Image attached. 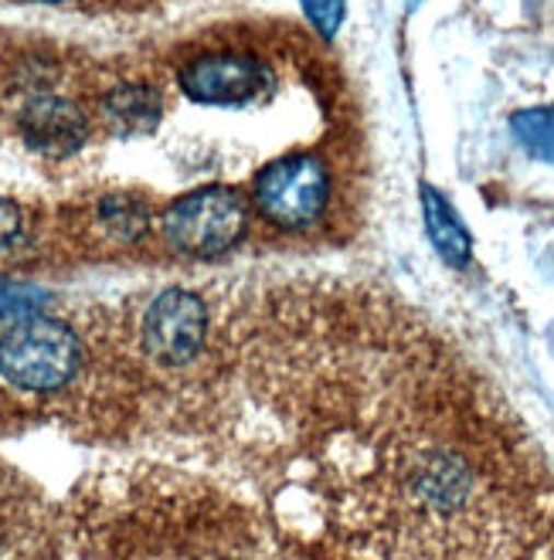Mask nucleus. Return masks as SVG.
<instances>
[{"label": "nucleus", "instance_id": "f257e3e1", "mask_svg": "<svg viewBox=\"0 0 554 560\" xmlns=\"http://www.w3.org/2000/svg\"><path fill=\"white\" fill-rule=\"evenodd\" d=\"M85 371V343L55 316H24L0 334V387L27 401H51L72 390Z\"/></svg>", "mask_w": 554, "mask_h": 560}, {"label": "nucleus", "instance_id": "f03ea898", "mask_svg": "<svg viewBox=\"0 0 554 560\" xmlns=\"http://www.w3.org/2000/svg\"><path fill=\"white\" fill-rule=\"evenodd\" d=\"M337 197L334 163L316 150H292L269 160L252 180V205L269 228L300 235L327 221Z\"/></svg>", "mask_w": 554, "mask_h": 560}, {"label": "nucleus", "instance_id": "7ed1b4c3", "mask_svg": "<svg viewBox=\"0 0 554 560\" xmlns=\"http://www.w3.org/2000/svg\"><path fill=\"white\" fill-rule=\"evenodd\" d=\"M249 232V205L232 187H198L177 197L160 214V235L187 258H218L232 252Z\"/></svg>", "mask_w": 554, "mask_h": 560}, {"label": "nucleus", "instance_id": "20e7f679", "mask_svg": "<svg viewBox=\"0 0 554 560\" xmlns=\"http://www.w3.org/2000/svg\"><path fill=\"white\" fill-rule=\"evenodd\" d=\"M208 306L191 289H164L147 303L140 316V353L157 371H184L198 364L208 347Z\"/></svg>", "mask_w": 554, "mask_h": 560}, {"label": "nucleus", "instance_id": "39448f33", "mask_svg": "<svg viewBox=\"0 0 554 560\" xmlns=\"http://www.w3.org/2000/svg\"><path fill=\"white\" fill-rule=\"evenodd\" d=\"M276 69L252 48H208L177 69V89L191 103L249 106L276 92Z\"/></svg>", "mask_w": 554, "mask_h": 560}, {"label": "nucleus", "instance_id": "423d86ee", "mask_svg": "<svg viewBox=\"0 0 554 560\" xmlns=\"http://www.w3.org/2000/svg\"><path fill=\"white\" fill-rule=\"evenodd\" d=\"M18 133L24 147L42 156H72L89 143V116L69 95L35 92L18 113Z\"/></svg>", "mask_w": 554, "mask_h": 560}, {"label": "nucleus", "instance_id": "0eeeda50", "mask_svg": "<svg viewBox=\"0 0 554 560\" xmlns=\"http://www.w3.org/2000/svg\"><path fill=\"white\" fill-rule=\"evenodd\" d=\"M103 122L119 137H143L164 116V95L147 82H119L100 103Z\"/></svg>", "mask_w": 554, "mask_h": 560}, {"label": "nucleus", "instance_id": "6e6552de", "mask_svg": "<svg viewBox=\"0 0 554 560\" xmlns=\"http://www.w3.org/2000/svg\"><path fill=\"white\" fill-rule=\"evenodd\" d=\"M418 197H422V218H426V235H429L432 248L439 252V258L452 269L470 266L473 238L466 232L463 218L455 214V208L446 201V194L436 190L432 184H422Z\"/></svg>", "mask_w": 554, "mask_h": 560}, {"label": "nucleus", "instance_id": "1a4fd4ad", "mask_svg": "<svg viewBox=\"0 0 554 560\" xmlns=\"http://www.w3.org/2000/svg\"><path fill=\"white\" fill-rule=\"evenodd\" d=\"M92 221H95V232L103 238H109L116 245H134L137 238L147 235L150 211L137 201V197L109 194V197H100V205L92 211Z\"/></svg>", "mask_w": 554, "mask_h": 560}, {"label": "nucleus", "instance_id": "9d476101", "mask_svg": "<svg viewBox=\"0 0 554 560\" xmlns=\"http://www.w3.org/2000/svg\"><path fill=\"white\" fill-rule=\"evenodd\" d=\"M510 133L528 156L554 167V106H534L513 113Z\"/></svg>", "mask_w": 554, "mask_h": 560}, {"label": "nucleus", "instance_id": "9b49d317", "mask_svg": "<svg viewBox=\"0 0 554 560\" xmlns=\"http://www.w3.org/2000/svg\"><path fill=\"white\" fill-rule=\"evenodd\" d=\"M48 306V292L31 282L0 279V319H24Z\"/></svg>", "mask_w": 554, "mask_h": 560}, {"label": "nucleus", "instance_id": "f8f14e48", "mask_svg": "<svg viewBox=\"0 0 554 560\" xmlns=\"http://www.w3.org/2000/svg\"><path fill=\"white\" fill-rule=\"evenodd\" d=\"M307 21L313 24V31L323 42H334L337 31L344 27L347 18V0H300Z\"/></svg>", "mask_w": 554, "mask_h": 560}, {"label": "nucleus", "instance_id": "ddd939ff", "mask_svg": "<svg viewBox=\"0 0 554 560\" xmlns=\"http://www.w3.org/2000/svg\"><path fill=\"white\" fill-rule=\"evenodd\" d=\"M24 235V214L14 201L0 197V252L18 245V238Z\"/></svg>", "mask_w": 554, "mask_h": 560}, {"label": "nucleus", "instance_id": "4468645a", "mask_svg": "<svg viewBox=\"0 0 554 560\" xmlns=\"http://www.w3.org/2000/svg\"><path fill=\"white\" fill-rule=\"evenodd\" d=\"M27 4H51V8H58V4H72V0H27Z\"/></svg>", "mask_w": 554, "mask_h": 560}, {"label": "nucleus", "instance_id": "2eb2a0df", "mask_svg": "<svg viewBox=\"0 0 554 560\" xmlns=\"http://www.w3.org/2000/svg\"><path fill=\"white\" fill-rule=\"evenodd\" d=\"M422 4V0H408V8H418Z\"/></svg>", "mask_w": 554, "mask_h": 560}]
</instances>
